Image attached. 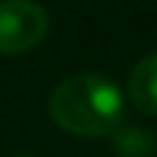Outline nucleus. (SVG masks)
<instances>
[{
	"label": "nucleus",
	"mask_w": 157,
	"mask_h": 157,
	"mask_svg": "<svg viewBox=\"0 0 157 157\" xmlns=\"http://www.w3.org/2000/svg\"><path fill=\"white\" fill-rule=\"evenodd\" d=\"M47 113L55 127L75 138H105L124 121V94L113 80L80 72L52 88Z\"/></svg>",
	"instance_id": "nucleus-1"
},
{
	"label": "nucleus",
	"mask_w": 157,
	"mask_h": 157,
	"mask_svg": "<svg viewBox=\"0 0 157 157\" xmlns=\"http://www.w3.org/2000/svg\"><path fill=\"white\" fill-rule=\"evenodd\" d=\"M50 33V14L36 0H0V55H25Z\"/></svg>",
	"instance_id": "nucleus-2"
},
{
	"label": "nucleus",
	"mask_w": 157,
	"mask_h": 157,
	"mask_svg": "<svg viewBox=\"0 0 157 157\" xmlns=\"http://www.w3.org/2000/svg\"><path fill=\"white\" fill-rule=\"evenodd\" d=\"M127 99L138 113L157 116V52L144 55L132 66L127 80Z\"/></svg>",
	"instance_id": "nucleus-3"
},
{
	"label": "nucleus",
	"mask_w": 157,
	"mask_h": 157,
	"mask_svg": "<svg viewBox=\"0 0 157 157\" xmlns=\"http://www.w3.org/2000/svg\"><path fill=\"white\" fill-rule=\"evenodd\" d=\"M116 138V152L119 157H152L155 149V141H152V132L146 130H116L113 132Z\"/></svg>",
	"instance_id": "nucleus-4"
},
{
	"label": "nucleus",
	"mask_w": 157,
	"mask_h": 157,
	"mask_svg": "<svg viewBox=\"0 0 157 157\" xmlns=\"http://www.w3.org/2000/svg\"><path fill=\"white\" fill-rule=\"evenodd\" d=\"M11 157H33V155H11Z\"/></svg>",
	"instance_id": "nucleus-5"
}]
</instances>
